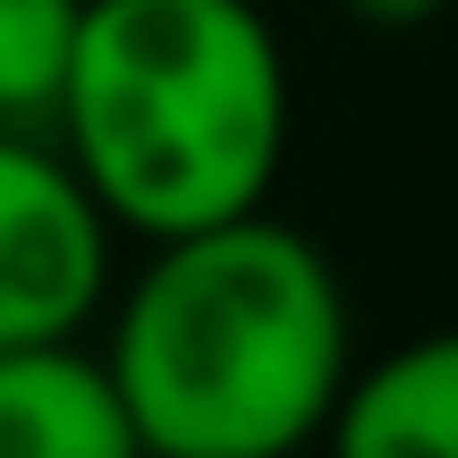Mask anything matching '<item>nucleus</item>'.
Returning <instances> with one entry per match:
<instances>
[{"instance_id": "nucleus-1", "label": "nucleus", "mask_w": 458, "mask_h": 458, "mask_svg": "<svg viewBox=\"0 0 458 458\" xmlns=\"http://www.w3.org/2000/svg\"><path fill=\"white\" fill-rule=\"evenodd\" d=\"M145 458H297L323 442L357 365L331 255L255 213L153 238L102 340Z\"/></svg>"}, {"instance_id": "nucleus-2", "label": "nucleus", "mask_w": 458, "mask_h": 458, "mask_svg": "<svg viewBox=\"0 0 458 458\" xmlns=\"http://www.w3.org/2000/svg\"><path fill=\"white\" fill-rule=\"evenodd\" d=\"M51 136L111 229L187 238L272 196L289 60L255 0H85Z\"/></svg>"}, {"instance_id": "nucleus-3", "label": "nucleus", "mask_w": 458, "mask_h": 458, "mask_svg": "<svg viewBox=\"0 0 458 458\" xmlns=\"http://www.w3.org/2000/svg\"><path fill=\"white\" fill-rule=\"evenodd\" d=\"M111 213L43 128H0V348L85 340L111 297Z\"/></svg>"}, {"instance_id": "nucleus-4", "label": "nucleus", "mask_w": 458, "mask_h": 458, "mask_svg": "<svg viewBox=\"0 0 458 458\" xmlns=\"http://www.w3.org/2000/svg\"><path fill=\"white\" fill-rule=\"evenodd\" d=\"M0 458H145L102 348L85 340L0 348Z\"/></svg>"}, {"instance_id": "nucleus-5", "label": "nucleus", "mask_w": 458, "mask_h": 458, "mask_svg": "<svg viewBox=\"0 0 458 458\" xmlns=\"http://www.w3.org/2000/svg\"><path fill=\"white\" fill-rule=\"evenodd\" d=\"M323 458H458V323L348 365Z\"/></svg>"}, {"instance_id": "nucleus-6", "label": "nucleus", "mask_w": 458, "mask_h": 458, "mask_svg": "<svg viewBox=\"0 0 458 458\" xmlns=\"http://www.w3.org/2000/svg\"><path fill=\"white\" fill-rule=\"evenodd\" d=\"M85 0H0V128H51Z\"/></svg>"}, {"instance_id": "nucleus-7", "label": "nucleus", "mask_w": 458, "mask_h": 458, "mask_svg": "<svg viewBox=\"0 0 458 458\" xmlns=\"http://www.w3.org/2000/svg\"><path fill=\"white\" fill-rule=\"evenodd\" d=\"M357 26H374V34H416V26H433V17L450 9V0H340Z\"/></svg>"}]
</instances>
